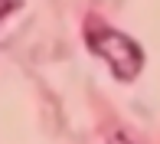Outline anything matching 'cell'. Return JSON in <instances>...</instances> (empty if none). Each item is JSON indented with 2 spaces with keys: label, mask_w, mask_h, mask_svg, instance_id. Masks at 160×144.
<instances>
[{
  "label": "cell",
  "mask_w": 160,
  "mask_h": 144,
  "mask_svg": "<svg viewBox=\"0 0 160 144\" xmlns=\"http://www.w3.org/2000/svg\"><path fill=\"white\" fill-rule=\"evenodd\" d=\"M85 39H88V49H92L95 56H101V59L111 66L114 79H121V82L137 79V72L144 69V53H141V46H137L131 36H124L121 30H111V26L92 20L88 30H85Z\"/></svg>",
  "instance_id": "6da1fadb"
},
{
  "label": "cell",
  "mask_w": 160,
  "mask_h": 144,
  "mask_svg": "<svg viewBox=\"0 0 160 144\" xmlns=\"http://www.w3.org/2000/svg\"><path fill=\"white\" fill-rule=\"evenodd\" d=\"M17 10H20L17 3H0V17H3V13H17Z\"/></svg>",
  "instance_id": "7a4b0ae2"
}]
</instances>
